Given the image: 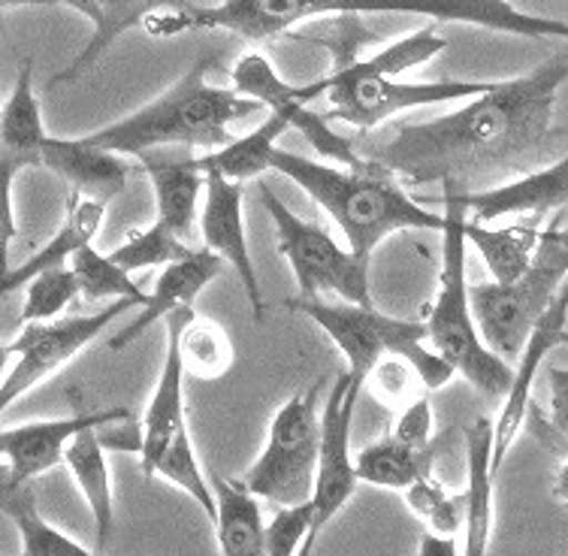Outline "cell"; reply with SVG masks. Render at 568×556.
Returning <instances> with one entry per match:
<instances>
[{"label": "cell", "mask_w": 568, "mask_h": 556, "mask_svg": "<svg viewBox=\"0 0 568 556\" xmlns=\"http://www.w3.org/2000/svg\"><path fill=\"white\" fill-rule=\"evenodd\" d=\"M568 82V49L550 55L524 77L493 82L481 98L457 112L403 124L363 161L405 182L459 188L466 179L508 170L532 158L554 137V107Z\"/></svg>", "instance_id": "obj_1"}, {"label": "cell", "mask_w": 568, "mask_h": 556, "mask_svg": "<svg viewBox=\"0 0 568 556\" xmlns=\"http://www.w3.org/2000/svg\"><path fill=\"white\" fill-rule=\"evenodd\" d=\"M275 173L287 175L294 185L306 191L317 206L336 221L345 236V249L357 261L369 263L372 251L384 240L403 230H445V215L426 209L420 200L405 194V188L390 175L366 166V170H345L329 166L303 154L275 149Z\"/></svg>", "instance_id": "obj_2"}, {"label": "cell", "mask_w": 568, "mask_h": 556, "mask_svg": "<svg viewBox=\"0 0 568 556\" xmlns=\"http://www.w3.org/2000/svg\"><path fill=\"white\" fill-rule=\"evenodd\" d=\"M219 55H206L194 61L185 77L179 79L164 94L149 100L131 115L112 121L100 131L88 133V140L112 154H131L158 149H212L219 152L233 142V121H242L261 110L254 100L242 98L233 88L212 85L206 79L209 64H215Z\"/></svg>", "instance_id": "obj_3"}, {"label": "cell", "mask_w": 568, "mask_h": 556, "mask_svg": "<svg viewBox=\"0 0 568 556\" xmlns=\"http://www.w3.org/2000/svg\"><path fill=\"white\" fill-rule=\"evenodd\" d=\"M445 230H442V263L433 303L426 306V342L450 370L490 400H505L514 382L511 363L484 345L475 312H471L469 279H466V209L459 206L457 191L442 188Z\"/></svg>", "instance_id": "obj_4"}, {"label": "cell", "mask_w": 568, "mask_h": 556, "mask_svg": "<svg viewBox=\"0 0 568 556\" xmlns=\"http://www.w3.org/2000/svg\"><path fill=\"white\" fill-rule=\"evenodd\" d=\"M300 315L315 321L329 342L342 351L348 363V375L354 382H366L378 361L384 357H403L424 378L426 391H442L457 375L436 351L426 345L424 321H405V317L384 315L375 306H354V303H327V300H306L296 296L287 303Z\"/></svg>", "instance_id": "obj_5"}, {"label": "cell", "mask_w": 568, "mask_h": 556, "mask_svg": "<svg viewBox=\"0 0 568 556\" xmlns=\"http://www.w3.org/2000/svg\"><path fill=\"white\" fill-rule=\"evenodd\" d=\"M568 282V242L559 219L541 230L532 266L517 282L471 284V312L484 345L503 361H517L536 324Z\"/></svg>", "instance_id": "obj_6"}, {"label": "cell", "mask_w": 568, "mask_h": 556, "mask_svg": "<svg viewBox=\"0 0 568 556\" xmlns=\"http://www.w3.org/2000/svg\"><path fill=\"white\" fill-rule=\"evenodd\" d=\"M321 387L324 384L294 393L273 415L261 457L240 478L257 502H275L278 508L312 502L321 451Z\"/></svg>", "instance_id": "obj_7"}, {"label": "cell", "mask_w": 568, "mask_h": 556, "mask_svg": "<svg viewBox=\"0 0 568 556\" xmlns=\"http://www.w3.org/2000/svg\"><path fill=\"white\" fill-rule=\"evenodd\" d=\"M490 85L493 82H463V79L403 82V79L369 77L351 64L345 70H329L327 77L317 79L312 85H303V98L306 103H312L324 91L329 110L327 121H345L361 133H369L399 112L481 98L484 91H490Z\"/></svg>", "instance_id": "obj_8"}, {"label": "cell", "mask_w": 568, "mask_h": 556, "mask_svg": "<svg viewBox=\"0 0 568 556\" xmlns=\"http://www.w3.org/2000/svg\"><path fill=\"white\" fill-rule=\"evenodd\" d=\"M261 200L275 224L278 254L294 270L300 296L321 300V294H336L342 296V303L375 306L369 291V263L357 261L321 224L300 219L266 185H261Z\"/></svg>", "instance_id": "obj_9"}, {"label": "cell", "mask_w": 568, "mask_h": 556, "mask_svg": "<svg viewBox=\"0 0 568 556\" xmlns=\"http://www.w3.org/2000/svg\"><path fill=\"white\" fill-rule=\"evenodd\" d=\"M361 391V384L354 382L348 372H342L321 405V451H317L315 491H312V533L300 556H312V547L321 533L339 517L361 484L357 459L351 454V426H354V408H357Z\"/></svg>", "instance_id": "obj_10"}, {"label": "cell", "mask_w": 568, "mask_h": 556, "mask_svg": "<svg viewBox=\"0 0 568 556\" xmlns=\"http://www.w3.org/2000/svg\"><path fill=\"white\" fill-rule=\"evenodd\" d=\"M131 306H136V303L121 300V303H110L106 309H98L91 315L61 317V321H52V324L22 327L19 338L10 342V351L19 354V361L0 384V415L12 403H19L24 393H31L37 384L49 382L58 370H64L79 351L91 345L115 317L124 315Z\"/></svg>", "instance_id": "obj_11"}, {"label": "cell", "mask_w": 568, "mask_h": 556, "mask_svg": "<svg viewBox=\"0 0 568 556\" xmlns=\"http://www.w3.org/2000/svg\"><path fill=\"white\" fill-rule=\"evenodd\" d=\"M233 91L242 98L254 100L261 110L270 115L287 121V128L296 133H303L312 149L327 161H336L345 170H366L363 152L357 149V142L342 137L329 128L327 115L308 110L306 98H303V85H291L284 82L270 58L263 52H245L233 67Z\"/></svg>", "instance_id": "obj_12"}, {"label": "cell", "mask_w": 568, "mask_h": 556, "mask_svg": "<svg viewBox=\"0 0 568 556\" xmlns=\"http://www.w3.org/2000/svg\"><path fill=\"white\" fill-rule=\"evenodd\" d=\"M49 140L33 88V67L24 61L12 94L0 110V282L10 275V249L19 236L12 188L24 170L43 166V145Z\"/></svg>", "instance_id": "obj_13"}, {"label": "cell", "mask_w": 568, "mask_h": 556, "mask_svg": "<svg viewBox=\"0 0 568 556\" xmlns=\"http://www.w3.org/2000/svg\"><path fill=\"white\" fill-rule=\"evenodd\" d=\"M133 421L131 408H103V412H73L55 421H31V424L0 429V466L24 484L40 478L58 463H64L70 442L85 429H106V426Z\"/></svg>", "instance_id": "obj_14"}, {"label": "cell", "mask_w": 568, "mask_h": 556, "mask_svg": "<svg viewBox=\"0 0 568 556\" xmlns=\"http://www.w3.org/2000/svg\"><path fill=\"white\" fill-rule=\"evenodd\" d=\"M197 233L203 240V249L219 254L221 261L233 266V273L242 282V291L248 296L254 324H261L266 317V303H263L261 275L254 270L248 236H245L242 185H233L221 175L206 173V194H203V209H200Z\"/></svg>", "instance_id": "obj_15"}, {"label": "cell", "mask_w": 568, "mask_h": 556, "mask_svg": "<svg viewBox=\"0 0 568 556\" xmlns=\"http://www.w3.org/2000/svg\"><path fill=\"white\" fill-rule=\"evenodd\" d=\"M568 324V282L566 287L559 291V296L554 300V306L547 309L545 317L538 321L532 336L526 342L524 354L517 357V370H514V382L508 387L503 400V408H499V417L493 421V472L499 475L505 457L511 451L514 438L524 429L526 412H529V403H532V384H536V375L541 370V363L554 348H559L562 342V333H566Z\"/></svg>", "instance_id": "obj_16"}, {"label": "cell", "mask_w": 568, "mask_h": 556, "mask_svg": "<svg viewBox=\"0 0 568 556\" xmlns=\"http://www.w3.org/2000/svg\"><path fill=\"white\" fill-rule=\"evenodd\" d=\"M357 12H417L433 22H457L487 28V31L514 33L526 40H568V22L529 16L508 0H405V3H363L354 0Z\"/></svg>", "instance_id": "obj_17"}, {"label": "cell", "mask_w": 568, "mask_h": 556, "mask_svg": "<svg viewBox=\"0 0 568 556\" xmlns=\"http://www.w3.org/2000/svg\"><path fill=\"white\" fill-rule=\"evenodd\" d=\"M185 312V309H182ZM182 312H175L164 321L166 345H164V363H161V375L154 384V393L145 415H142V451H140V469L142 478L152 481L158 463L164 457L182 429L187 426L185 412V366H182V354H179V324H182Z\"/></svg>", "instance_id": "obj_18"}, {"label": "cell", "mask_w": 568, "mask_h": 556, "mask_svg": "<svg viewBox=\"0 0 568 556\" xmlns=\"http://www.w3.org/2000/svg\"><path fill=\"white\" fill-rule=\"evenodd\" d=\"M142 173L149 175L154 194V209L170 233L187 242V236L200 224V196L206 194V173L200 166V158L187 149H158V152H142L140 158Z\"/></svg>", "instance_id": "obj_19"}, {"label": "cell", "mask_w": 568, "mask_h": 556, "mask_svg": "<svg viewBox=\"0 0 568 556\" xmlns=\"http://www.w3.org/2000/svg\"><path fill=\"white\" fill-rule=\"evenodd\" d=\"M454 191H457L459 206L466 209V215H471L469 221L475 224H493V221L514 219V215L541 219L554 209L568 206V154L545 170L526 173L505 185L484 188V191L454 188Z\"/></svg>", "instance_id": "obj_20"}, {"label": "cell", "mask_w": 568, "mask_h": 556, "mask_svg": "<svg viewBox=\"0 0 568 556\" xmlns=\"http://www.w3.org/2000/svg\"><path fill=\"white\" fill-rule=\"evenodd\" d=\"M43 166L64 185H70V194L85 196L103 206H110L128 188V164L119 154L94 145L88 137L79 140L49 137L43 145Z\"/></svg>", "instance_id": "obj_21"}, {"label": "cell", "mask_w": 568, "mask_h": 556, "mask_svg": "<svg viewBox=\"0 0 568 556\" xmlns=\"http://www.w3.org/2000/svg\"><path fill=\"white\" fill-rule=\"evenodd\" d=\"M221 263L224 261H221L219 254H212V251L206 249H197L187 261L164 266L161 275L154 279L149 303L142 306L140 315L133 317L128 327L119 330V333L106 342V348H128L133 338H140L145 330L152 327L154 321H166V317L175 315V312H182V309H194V300L206 291L209 282L219 279Z\"/></svg>", "instance_id": "obj_22"}, {"label": "cell", "mask_w": 568, "mask_h": 556, "mask_svg": "<svg viewBox=\"0 0 568 556\" xmlns=\"http://www.w3.org/2000/svg\"><path fill=\"white\" fill-rule=\"evenodd\" d=\"M466 442V545L463 556H487L496 524V472H493V421L478 417L463 429Z\"/></svg>", "instance_id": "obj_23"}, {"label": "cell", "mask_w": 568, "mask_h": 556, "mask_svg": "<svg viewBox=\"0 0 568 556\" xmlns=\"http://www.w3.org/2000/svg\"><path fill=\"white\" fill-rule=\"evenodd\" d=\"M103 215H106V206H103V203H94V200H85V196L77 194H67L64 224H61L55 236L45 242L37 254H31L22 266L10 270V275L0 282V300L16 294L19 287H28L37 275L49 273V270H61V266H70V261L77 257L79 251L88 249V245H94V236H98L100 224H103Z\"/></svg>", "instance_id": "obj_24"}, {"label": "cell", "mask_w": 568, "mask_h": 556, "mask_svg": "<svg viewBox=\"0 0 568 556\" xmlns=\"http://www.w3.org/2000/svg\"><path fill=\"white\" fill-rule=\"evenodd\" d=\"M67 7L82 12L88 22L94 24V33H91L85 49L70 61V67L49 79V88L82 77L85 70L98 64V58L119 40L121 33L133 31V28H145V22L152 19L154 12L164 10L166 3L164 0H67Z\"/></svg>", "instance_id": "obj_25"}, {"label": "cell", "mask_w": 568, "mask_h": 556, "mask_svg": "<svg viewBox=\"0 0 568 556\" xmlns=\"http://www.w3.org/2000/svg\"><path fill=\"white\" fill-rule=\"evenodd\" d=\"M64 466L77 481L79 493L85 496V505L94 517V535H98V554H103L115 533V493H112L110 459L106 447L100 442V429L79 433L64 454Z\"/></svg>", "instance_id": "obj_26"}, {"label": "cell", "mask_w": 568, "mask_h": 556, "mask_svg": "<svg viewBox=\"0 0 568 556\" xmlns=\"http://www.w3.org/2000/svg\"><path fill=\"white\" fill-rule=\"evenodd\" d=\"M212 491L219 502L215 542L221 556H266L263 547L261 502L242 487L240 481L212 475Z\"/></svg>", "instance_id": "obj_27"}, {"label": "cell", "mask_w": 568, "mask_h": 556, "mask_svg": "<svg viewBox=\"0 0 568 556\" xmlns=\"http://www.w3.org/2000/svg\"><path fill=\"white\" fill-rule=\"evenodd\" d=\"M466 242L478 249L487 270H490L493 282L511 284L532 266L538 242H541V228L536 221L490 228V224H475V221L466 219Z\"/></svg>", "instance_id": "obj_28"}, {"label": "cell", "mask_w": 568, "mask_h": 556, "mask_svg": "<svg viewBox=\"0 0 568 556\" xmlns=\"http://www.w3.org/2000/svg\"><path fill=\"white\" fill-rule=\"evenodd\" d=\"M357 478L361 484H372L382 491L405 493L412 484L420 478L436 475L438 447H408L403 442H396L394 436H382L378 442H372L357 454Z\"/></svg>", "instance_id": "obj_29"}, {"label": "cell", "mask_w": 568, "mask_h": 556, "mask_svg": "<svg viewBox=\"0 0 568 556\" xmlns=\"http://www.w3.org/2000/svg\"><path fill=\"white\" fill-rule=\"evenodd\" d=\"M287 131H291L287 121L278 119V115H266L257 131L236 137L219 152L203 154L200 166H203V173H215L233 185H242V182L273 170V154L278 149V140Z\"/></svg>", "instance_id": "obj_30"}, {"label": "cell", "mask_w": 568, "mask_h": 556, "mask_svg": "<svg viewBox=\"0 0 568 556\" xmlns=\"http://www.w3.org/2000/svg\"><path fill=\"white\" fill-rule=\"evenodd\" d=\"M179 354H182V366L187 375H194L200 382H219L236 363V348L230 342L227 330L221 327L219 321L200 317L194 309L182 312Z\"/></svg>", "instance_id": "obj_31"}, {"label": "cell", "mask_w": 568, "mask_h": 556, "mask_svg": "<svg viewBox=\"0 0 568 556\" xmlns=\"http://www.w3.org/2000/svg\"><path fill=\"white\" fill-rule=\"evenodd\" d=\"M70 273L77 275L79 296L88 300V303H100V300H112V303L128 300V303H136V306L149 303V294L133 282L131 273L115 266L110 261V254H100L94 245L82 249L70 261Z\"/></svg>", "instance_id": "obj_32"}, {"label": "cell", "mask_w": 568, "mask_h": 556, "mask_svg": "<svg viewBox=\"0 0 568 556\" xmlns=\"http://www.w3.org/2000/svg\"><path fill=\"white\" fill-rule=\"evenodd\" d=\"M154 478L170 481L173 487L187 493V499L197 502L200 512L206 514L209 524L215 526V520H219V502H215L212 481L206 478V472L200 466L191 426H185V429L170 442V447L164 451V457L158 463V469H154Z\"/></svg>", "instance_id": "obj_33"}, {"label": "cell", "mask_w": 568, "mask_h": 556, "mask_svg": "<svg viewBox=\"0 0 568 556\" xmlns=\"http://www.w3.org/2000/svg\"><path fill=\"white\" fill-rule=\"evenodd\" d=\"M408 512L420 517L426 533L438 538H457V533H466V496L450 493L438 475L420 478L403 493Z\"/></svg>", "instance_id": "obj_34"}, {"label": "cell", "mask_w": 568, "mask_h": 556, "mask_svg": "<svg viewBox=\"0 0 568 556\" xmlns=\"http://www.w3.org/2000/svg\"><path fill=\"white\" fill-rule=\"evenodd\" d=\"M197 249H191L175 233L152 221L149 228L131 230L128 240L110 251V261L121 266L124 273H136V270H152V266H173L179 261H187Z\"/></svg>", "instance_id": "obj_35"}, {"label": "cell", "mask_w": 568, "mask_h": 556, "mask_svg": "<svg viewBox=\"0 0 568 556\" xmlns=\"http://www.w3.org/2000/svg\"><path fill=\"white\" fill-rule=\"evenodd\" d=\"M291 40L300 43H315L324 46L329 55H333V70H345V67L357 64L361 52L369 43H375V33L363 24L357 12H339V16H327V19H317L312 28H296L291 33Z\"/></svg>", "instance_id": "obj_36"}, {"label": "cell", "mask_w": 568, "mask_h": 556, "mask_svg": "<svg viewBox=\"0 0 568 556\" xmlns=\"http://www.w3.org/2000/svg\"><path fill=\"white\" fill-rule=\"evenodd\" d=\"M445 49H448V40H442L436 33V28L429 24V28H420V31L408 33L403 40L387 43L382 52H375L372 58H361L354 67H357L361 73H369V77L399 79L405 70L433 61V58L442 55Z\"/></svg>", "instance_id": "obj_37"}, {"label": "cell", "mask_w": 568, "mask_h": 556, "mask_svg": "<svg viewBox=\"0 0 568 556\" xmlns=\"http://www.w3.org/2000/svg\"><path fill=\"white\" fill-rule=\"evenodd\" d=\"M547 384H550L547 412L538 403H529L524 426L538 445L568 459V366H547Z\"/></svg>", "instance_id": "obj_38"}, {"label": "cell", "mask_w": 568, "mask_h": 556, "mask_svg": "<svg viewBox=\"0 0 568 556\" xmlns=\"http://www.w3.org/2000/svg\"><path fill=\"white\" fill-rule=\"evenodd\" d=\"M79 300V282L77 275L70 273V266L61 270H49V273L37 275L28 291H24V306L19 315L22 327L31 324H52L61 321V312L73 306Z\"/></svg>", "instance_id": "obj_39"}, {"label": "cell", "mask_w": 568, "mask_h": 556, "mask_svg": "<svg viewBox=\"0 0 568 556\" xmlns=\"http://www.w3.org/2000/svg\"><path fill=\"white\" fill-rule=\"evenodd\" d=\"M363 387L384 403L390 412L403 415L405 408H412L415 403L426 400V384L424 378L417 375V370L403 357H384L378 361V366L366 375Z\"/></svg>", "instance_id": "obj_40"}, {"label": "cell", "mask_w": 568, "mask_h": 556, "mask_svg": "<svg viewBox=\"0 0 568 556\" xmlns=\"http://www.w3.org/2000/svg\"><path fill=\"white\" fill-rule=\"evenodd\" d=\"M19 538H22V556H103L91 547H82L77 538H70L64 529H58L55 524H49L37 502H28L19 512L10 517Z\"/></svg>", "instance_id": "obj_41"}, {"label": "cell", "mask_w": 568, "mask_h": 556, "mask_svg": "<svg viewBox=\"0 0 568 556\" xmlns=\"http://www.w3.org/2000/svg\"><path fill=\"white\" fill-rule=\"evenodd\" d=\"M312 533V502L278 508L270 524H263V547L266 556H300Z\"/></svg>", "instance_id": "obj_42"}, {"label": "cell", "mask_w": 568, "mask_h": 556, "mask_svg": "<svg viewBox=\"0 0 568 556\" xmlns=\"http://www.w3.org/2000/svg\"><path fill=\"white\" fill-rule=\"evenodd\" d=\"M433 433H436V415H433V405L426 396L412 408H405L403 415H396L394 429L387 436H394L396 442L408 447H417V451H426V447H433Z\"/></svg>", "instance_id": "obj_43"}, {"label": "cell", "mask_w": 568, "mask_h": 556, "mask_svg": "<svg viewBox=\"0 0 568 556\" xmlns=\"http://www.w3.org/2000/svg\"><path fill=\"white\" fill-rule=\"evenodd\" d=\"M417 556H463V550L450 538H438V535L424 533L420 542H417Z\"/></svg>", "instance_id": "obj_44"}, {"label": "cell", "mask_w": 568, "mask_h": 556, "mask_svg": "<svg viewBox=\"0 0 568 556\" xmlns=\"http://www.w3.org/2000/svg\"><path fill=\"white\" fill-rule=\"evenodd\" d=\"M550 493H554V499H557L559 508H562V512H568V459H562V466H559Z\"/></svg>", "instance_id": "obj_45"}, {"label": "cell", "mask_w": 568, "mask_h": 556, "mask_svg": "<svg viewBox=\"0 0 568 556\" xmlns=\"http://www.w3.org/2000/svg\"><path fill=\"white\" fill-rule=\"evenodd\" d=\"M10 357H12V351H10V345H3V342H0V384H3V378H7V363H10Z\"/></svg>", "instance_id": "obj_46"}, {"label": "cell", "mask_w": 568, "mask_h": 556, "mask_svg": "<svg viewBox=\"0 0 568 556\" xmlns=\"http://www.w3.org/2000/svg\"><path fill=\"white\" fill-rule=\"evenodd\" d=\"M559 345H568V330H566V333H562V342H559Z\"/></svg>", "instance_id": "obj_47"}, {"label": "cell", "mask_w": 568, "mask_h": 556, "mask_svg": "<svg viewBox=\"0 0 568 556\" xmlns=\"http://www.w3.org/2000/svg\"><path fill=\"white\" fill-rule=\"evenodd\" d=\"M562 236H566V242H568V230H562Z\"/></svg>", "instance_id": "obj_48"}]
</instances>
